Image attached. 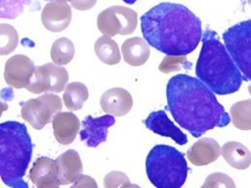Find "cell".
<instances>
[{"label": "cell", "mask_w": 251, "mask_h": 188, "mask_svg": "<svg viewBox=\"0 0 251 188\" xmlns=\"http://www.w3.org/2000/svg\"><path fill=\"white\" fill-rule=\"evenodd\" d=\"M62 108V101L57 94H45L23 103L22 117L33 128L41 130Z\"/></svg>", "instance_id": "8"}, {"label": "cell", "mask_w": 251, "mask_h": 188, "mask_svg": "<svg viewBox=\"0 0 251 188\" xmlns=\"http://www.w3.org/2000/svg\"><path fill=\"white\" fill-rule=\"evenodd\" d=\"M141 31L146 42L158 51L172 56H187L202 40V23L186 6L163 2L141 17Z\"/></svg>", "instance_id": "2"}, {"label": "cell", "mask_w": 251, "mask_h": 188, "mask_svg": "<svg viewBox=\"0 0 251 188\" xmlns=\"http://www.w3.org/2000/svg\"><path fill=\"white\" fill-rule=\"evenodd\" d=\"M41 20L48 30L54 33L64 31L72 21L71 6L65 2L51 1L44 7Z\"/></svg>", "instance_id": "12"}, {"label": "cell", "mask_w": 251, "mask_h": 188, "mask_svg": "<svg viewBox=\"0 0 251 188\" xmlns=\"http://www.w3.org/2000/svg\"><path fill=\"white\" fill-rule=\"evenodd\" d=\"M183 68H191V63L188 62L186 56H172L167 55L160 63L158 70L164 73H170L173 71H178Z\"/></svg>", "instance_id": "27"}, {"label": "cell", "mask_w": 251, "mask_h": 188, "mask_svg": "<svg viewBox=\"0 0 251 188\" xmlns=\"http://www.w3.org/2000/svg\"><path fill=\"white\" fill-rule=\"evenodd\" d=\"M166 97L167 109L176 123L195 138L231 122V117L215 93L200 79L188 74H177L170 78L166 86Z\"/></svg>", "instance_id": "1"}, {"label": "cell", "mask_w": 251, "mask_h": 188, "mask_svg": "<svg viewBox=\"0 0 251 188\" xmlns=\"http://www.w3.org/2000/svg\"><path fill=\"white\" fill-rule=\"evenodd\" d=\"M36 67L28 57L18 54L7 60L4 78L7 84L14 88H26L31 82Z\"/></svg>", "instance_id": "10"}, {"label": "cell", "mask_w": 251, "mask_h": 188, "mask_svg": "<svg viewBox=\"0 0 251 188\" xmlns=\"http://www.w3.org/2000/svg\"><path fill=\"white\" fill-rule=\"evenodd\" d=\"M123 1L126 3V4H128V5H132V4H134L138 0H123Z\"/></svg>", "instance_id": "32"}, {"label": "cell", "mask_w": 251, "mask_h": 188, "mask_svg": "<svg viewBox=\"0 0 251 188\" xmlns=\"http://www.w3.org/2000/svg\"><path fill=\"white\" fill-rule=\"evenodd\" d=\"M0 35V53L1 55H7L17 48L19 44V36L13 26L6 24H1Z\"/></svg>", "instance_id": "25"}, {"label": "cell", "mask_w": 251, "mask_h": 188, "mask_svg": "<svg viewBox=\"0 0 251 188\" xmlns=\"http://www.w3.org/2000/svg\"><path fill=\"white\" fill-rule=\"evenodd\" d=\"M146 173L156 188H182L188 178V162L174 147L157 145L146 158Z\"/></svg>", "instance_id": "5"}, {"label": "cell", "mask_w": 251, "mask_h": 188, "mask_svg": "<svg viewBox=\"0 0 251 188\" xmlns=\"http://www.w3.org/2000/svg\"><path fill=\"white\" fill-rule=\"evenodd\" d=\"M69 80V73L66 69L55 63H48L36 67L35 73L30 84L26 87L32 94L45 92L61 93Z\"/></svg>", "instance_id": "9"}, {"label": "cell", "mask_w": 251, "mask_h": 188, "mask_svg": "<svg viewBox=\"0 0 251 188\" xmlns=\"http://www.w3.org/2000/svg\"><path fill=\"white\" fill-rule=\"evenodd\" d=\"M222 39L243 78L251 81V20L233 25L223 33Z\"/></svg>", "instance_id": "6"}, {"label": "cell", "mask_w": 251, "mask_h": 188, "mask_svg": "<svg viewBox=\"0 0 251 188\" xmlns=\"http://www.w3.org/2000/svg\"><path fill=\"white\" fill-rule=\"evenodd\" d=\"M104 188H134L137 186H133L129 183V180L127 176L122 173V172H111L107 174L103 181Z\"/></svg>", "instance_id": "28"}, {"label": "cell", "mask_w": 251, "mask_h": 188, "mask_svg": "<svg viewBox=\"0 0 251 188\" xmlns=\"http://www.w3.org/2000/svg\"><path fill=\"white\" fill-rule=\"evenodd\" d=\"M30 0H0V18L13 20L19 17Z\"/></svg>", "instance_id": "26"}, {"label": "cell", "mask_w": 251, "mask_h": 188, "mask_svg": "<svg viewBox=\"0 0 251 188\" xmlns=\"http://www.w3.org/2000/svg\"><path fill=\"white\" fill-rule=\"evenodd\" d=\"M221 156L235 169L246 170L251 165V151L242 143L231 141L221 148Z\"/></svg>", "instance_id": "20"}, {"label": "cell", "mask_w": 251, "mask_h": 188, "mask_svg": "<svg viewBox=\"0 0 251 188\" xmlns=\"http://www.w3.org/2000/svg\"><path fill=\"white\" fill-rule=\"evenodd\" d=\"M89 96L87 87L80 82H73L67 85L63 100L68 109L72 111L80 110Z\"/></svg>", "instance_id": "22"}, {"label": "cell", "mask_w": 251, "mask_h": 188, "mask_svg": "<svg viewBox=\"0 0 251 188\" xmlns=\"http://www.w3.org/2000/svg\"><path fill=\"white\" fill-rule=\"evenodd\" d=\"M202 188H235L236 186H235L233 180L229 176H227L225 174H221V173H215L213 175H210L207 178V180Z\"/></svg>", "instance_id": "29"}, {"label": "cell", "mask_w": 251, "mask_h": 188, "mask_svg": "<svg viewBox=\"0 0 251 188\" xmlns=\"http://www.w3.org/2000/svg\"><path fill=\"white\" fill-rule=\"evenodd\" d=\"M249 92H250V94H251V85L249 86Z\"/></svg>", "instance_id": "34"}, {"label": "cell", "mask_w": 251, "mask_h": 188, "mask_svg": "<svg viewBox=\"0 0 251 188\" xmlns=\"http://www.w3.org/2000/svg\"><path fill=\"white\" fill-rule=\"evenodd\" d=\"M144 124L148 129L154 133L163 137H169L174 140L178 145H186L188 143V136L186 133L172 123L165 111L158 110L149 114Z\"/></svg>", "instance_id": "13"}, {"label": "cell", "mask_w": 251, "mask_h": 188, "mask_svg": "<svg viewBox=\"0 0 251 188\" xmlns=\"http://www.w3.org/2000/svg\"><path fill=\"white\" fill-rule=\"evenodd\" d=\"M201 41L203 45L195 70L198 79L215 94L224 95L239 91L243 75L218 34L208 29Z\"/></svg>", "instance_id": "3"}, {"label": "cell", "mask_w": 251, "mask_h": 188, "mask_svg": "<svg viewBox=\"0 0 251 188\" xmlns=\"http://www.w3.org/2000/svg\"><path fill=\"white\" fill-rule=\"evenodd\" d=\"M232 123L241 130L251 129V99L236 102L230 108Z\"/></svg>", "instance_id": "23"}, {"label": "cell", "mask_w": 251, "mask_h": 188, "mask_svg": "<svg viewBox=\"0 0 251 188\" xmlns=\"http://www.w3.org/2000/svg\"><path fill=\"white\" fill-rule=\"evenodd\" d=\"M98 0H73L71 5L78 11H87L94 7Z\"/></svg>", "instance_id": "31"}, {"label": "cell", "mask_w": 251, "mask_h": 188, "mask_svg": "<svg viewBox=\"0 0 251 188\" xmlns=\"http://www.w3.org/2000/svg\"><path fill=\"white\" fill-rule=\"evenodd\" d=\"M132 104L133 100L131 95L123 88L109 89L100 97L102 111L113 116H125L132 108Z\"/></svg>", "instance_id": "15"}, {"label": "cell", "mask_w": 251, "mask_h": 188, "mask_svg": "<svg viewBox=\"0 0 251 188\" xmlns=\"http://www.w3.org/2000/svg\"><path fill=\"white\" fill-rule=\"evenodd\" d=\"M98 188L96 182L94 180L91 178V177H88V176H84V175H80L77 180L74 183V186L72 187V188Z\"/></svg>", "instance_id": "30"}, {"label": "cell", "mask_w": 251, "mask_h": 188, "mask_svg": "<svg viewBox=\"0 0 251 188\" xmlns=\"http://www.w3.org/2000/svg\"><path fill=\"white\" fill-rule=\"evenodd\" d=\"M56 1H60V2H65V3H67V2H72L73 0H56Z\"/></svg>", "instance_id": "33"}, {"label": "cell", "mask_w": 251, "mask_h": 188, "mask_svg": "<svg viewBox=\"0 0 251 188\" xmlns=\"http://www.w3.org/2000/svg\"><path fill=\"white\" fill-rule=\"evenodd\" d=\"M98 28L103 35H130L137 26V14L124 6L109 7L98 16Z\"/></svg>", "instance_id": "7"}, {"label": "cell", "mask_w": 251, "mask_h": 188, "mask_svg": "<svg viewBox=\"0 0 251 188\" xmlns=\"http://www.w3.org/2000/svg\"><path fill=\"white\" fill-rule=\"evenodd\" d=\"M248 2H249V3H251V0H248Z\"/></svg>", "instance_id": "35"}, {"label": "cell", "mask_w": 251, "mask_h": 188, "mask_svg": "<svg viewBox=\"0 0 251 188\" xmlns=\"http://www.w3.org/2000/svg\"><path fill=\"white\" fill-rule=\"evenodd\" d=\"M221 155L219 143L212 138L200 139L187 153L188 160L195 166H205L218 160Z\"/></svg>", "instance_id": "18"}, {"label": "cell", "mask_w": 251, "mask_h": 188, "mask_svg": "<svg viewBox=\"0 0 251 188\" xmlns=\"http://www.w3.org/2000/svg\"><path fill=\"white\" fill-rule=\"evenodd\" d=\"M75 56V46L73 42L67 38H59L56 40L50 50V57L53 63L63 66L72 61Z\"/></svg>", "instance_id": "24"}, {"label": "cell", "mask_w": 251, "mask_h": 188, "mask_svg": "<svg viewBox=\"0 0 251 188\" xmlns=\"http://www.w3.org/2000/svg\"><path fill=\"white\" fill-rule=\"evenodd\" d=\"M122 54L126 63L132 67H139L149 59L150 48L142 38L134 37L123 43Z\"/></svg>", "instance_id": "19"}, {"label": "cell", "mask_w": 251, "mask_h": 188, "mask_svg": "<svg viewBox=\"0 0 251 188\" xmlns=\"http://www.w3.org/2000/svg\"><path fill=\"white\" fill-rule=\"evenodd\" d=\"M52 126L57 142L62 145H70L79 131L80 122L72 112H58L53 116Z\"/></svg>", "instance_id": "16"}, {"label": "cell", "mask_w": 251, "mask_h": 188, "mask_svg": "<svg viewBox=\"0 0 251 188\" xmlns=\"http://www.w3.org/2000/svg\"><path fill=\"white\" fill-rule=\"evenodd\" d=\"M57 178L60 186L75 183L81 175L83 166L77 152L69 150L56 160Z\"/></svg>", "instance_id": "17"}, {"label": "cell", "mask_w": 251, "mask_h": 188, "mask_svg": "<svg viewBox=\"0 0 251 188\" xmlns=\"http://www.w3.org/2000/svg\"><path fill=\"white\" fill-rule=\"evenodd\" d=\"M32 183L38 188H58L56 161L49 157H39L29 172Z\"/></svg>", "instance_id": "14"}, {"label": "cell", "mask_w": 251, "mask_h": 188, "mask_svg": "<svg viewBox=\"0 0 251 188\" xmlns=\"http://www.w3.org/2000/svg\"><path fill=\"white\" fill-rule=\"evenodd\" d=\"M95 52L98 58L106 65H117L121 61V54L117 43L111 37L102 35L95 43Z\"/></svg>", "instance_id": "21"}, {"label": "cell", "mask_w": 251, "mask_h": 188, "mask_svg": "<svg viewBox=\"0 0 251 188\" xmlns=\"http://www.w3.org/2000/svg\"><path fill=\"white\" fill-rule=\"evenodd\" d=\"M115 124V118L111 115L93 118L88 115L82 121L79 131L80 140L86 142L89 148H97L100 143L105 142L108 128Z\"/></svg>", "instance_id": "11"}, {"label": "cell", "mask_w": 251, "mask_h": 188, "mask_svg": "<svg viewBox=\"0 0 251 188\" xmlns=\"http://www.w3.org/2000/svg\"><path fill=\"white\" fill-rule=\"evenodd\" d=\"M32 152L33 144L26 125L14 121L0 125V176L6 186L28 188L24 178Z\"/></svg>", "instance_id": "4"}]
</instances>
